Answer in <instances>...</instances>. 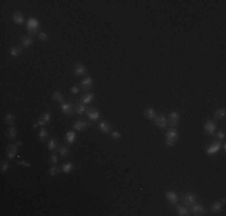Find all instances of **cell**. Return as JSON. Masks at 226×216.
Segmentation results:
<instances>
[{"label":"cell","mask_w":226,"mask_h":216,"mask_svg":"<svg viewBox=\"0 0 226 216\" xmlns=\"http://www.w3.org/2000/svg\"><path fill=\"white\" fill-rule=\"evenodd\" d=\"M39 28H40L39 21L35 17H30L28 22H27V30L29 31V34L30 35H36V32H39Z\"/></svg>","instance_id":"cell-1"},{"label":"cell","mask_w":226,"mask_h":216,"mask_svg":"<svg viewBox=\"0 0 226 216\" xmlns=\"http://www.w3.org/2000/svg\"><path fill=\"white\" fill-rule=\"evenodd\" d=\"M177 139H178V131L176 129H170L166 133V139H165L166 145L167 146H173L177 142Z\"/></svg>","instance_id":"cell-2"},{"label":"cell","mask_w":226,"mask_h":216,"mask_svg":"<svg viewBox=\"0 0 226 216\" xmlns=\"http://www.w3.org/2000/svg\"><path fill=\"white\" fill-rule=\"evenodd\" d=\"M190 210H191L193 215H205L206 214V208L197 202L190 205Z\"/></svg>","instance_id":"cell-3"},{"label":"cell","mask_w":226,"mask_h":216,"mask_svg":"<svg viewBox=\"0 0 226 216\" xmlns=\"http://www.w3.org/2000/svg\"><path fill=\"white\" fill-rule=\"evenodd\" d=\"M220 149H221V143H220V141H215V142H213L211 143L208 146H207V154L208 155H214V154H216L218 151H220Z\"/></svg>","instance_id":"cell-4"},{"label":"cell","mask_w":226,"mask_h":216,"mask_svg":"<svg viewBox=\"0 0 226 216\" xmlns=\"http://www.w3.org/2000/svg\"><path fill=\"white\" fill-rule=\"evenodd\" d=\"M49 121H51V113L46 112V113H43V114L39 118V121H37L36 124H34V127H37V126H46V125L49 124Z\"/></svg>","instance_id":"cell-5"},{"label":"cell","mask_w":226,"mask_h":216,"mask_svg":"<svg viewBox=\"0 0 226 216\" xmlns=\"http://www.w3.org/2000/svg\"><path fill=\"white\" fill-rule=\"evenodd\" d=\"M197 202V198L194 193H190V192H186L183 196V203L185 204V207H190L191 204L196 203Z\"/></svg>","instance_id":"cell-6"},{"label":"cell","mask_w":226,"mask_h":216,"mask_svg":"<svg viewBox=\"0 0 226 216\" xmlns=\"http://www.w3.org/2000/svg\"><path fill=\"white\" fill-rule=\"evenodd\" d=\"M170 125L172 127H177L179 125V120H181V114L178 112H171L170 113Z\"/></svg>","instance_id":"cell-7"},{"label":"cell","mask_w":226,"mask_h":216,"mask_svg":"<svg viewBox=\"0 0 226 216\" xmlns=\"http://www.w3.org/2000/svg\"><path fill=\"white\" fill-rule=\"evenodd\" d=\"M61 112L65 115H72L75 113V106L71 102H63V104H61Z\"/></svg>","instance_id":"cell-8"},{"label":"cell","mask_w":226,"mask_h":216,"mask_svg":"<svg viewBox=\"0 0 226 216\" xmlns=\"http://www.w3.org/2000/svg\"><path fill=\"white\" fill-rule=\"evenodd\" d=\"M154 120H155L156 126H159L160 129H165V127L167 126V124H169V120H167V118H166V116H165L164 114L156 115Z\"/></svg>","instance_id":"cell-9"},{"label":"cell","mask_w":226,"mask_h":216,"mask_svg":"<svg viewBox=\"0 0 226 216\" xmlns=\"http://www.w3.org/2000/svg\"><path fill=\"white\" fill-rule=\"evenodd\" d=\"M87 116L92 120V121H98L100 118V113L94 108V107H89L88 109H87Z\"/></svg>","instance_id":"cell-10"},{"label":"cell","mask_w":226,"mask_h":216,"mask_svg":"<svg viewBox=\"0 0 226 216\" xmlns=\"http://www.w3.org/2000/svg\"><path fill=\"white\" fill-rule=\"evenodd\" d=\"M165 196H166V199H167V202H169L171 205H177L178 204L179 198H178L177 193H174L173 191H167L165 193Z\"/></svg>","instance_id":"cell-11"},{"label":"cell","mask_w":226,"mask_h":216,"mask_svg":"<svg viewBox=\"0 0 226 216\" xmlns=\"http://www.w3.org/2000/svg\"><path fill=\"white\" fill-rule=\"evenodd\" d=\"M215 130H216V124H215L213 120H207L206 124H205V131H206L208 135L212 136V135H214Z\"/></svg>","instance_id":"cell-12"},{"label":"cell","mask_w":226,"mask_h":216,"mask_svg":"<svg viewBox=\"0 0 226 216\" xmlns=\"http://www.w3.org/2000/svg\"><path fill=\"white\" fill-rule=\"evenodd\" d=\"M17 150H18V145L16 143L9 144V145H7V149H6V151H7V157L14 158V156H16V154H17Z\"/></svg>","instance_id":"cell-13"},{"label":"cell","mask_w":226,"mask_h":216,"mask_svg":"<svg viewBox=\"0 0 226 216\" xmlns=\"http://www.w3.org/2000/svg\"><path fill=\"white\" fill-rule=\"evenodd\" d=\"M87 107H85L84 103H82L81 101H78V102H76L75 103V112L77 113L78 115H83L87 112Z\"/></svg>","instance_id":"cell-14"},{"label":"cell","mask_w":226,"mask_h":216,"mask_svg":"<svg viewBox=\"0 0 226 216\" xmlns=\"http://www.w3.org/2000/svg\"><path fill=\"white\" fill-rule=\"evenodd\" d=\"M88 126H89V123H87L84 120H81V119L77 120V121H75V124H73V129L76 130V131H83Z\"/></svg>","instance_id":"cell-15"},{"label":"cell","mask_w":226,"mask_h":216,"mask_svg":"<svg viewBox=\"0 0 226 216\" xmlns=\"http://www.w3.org/2000/svg\"><path fill=\"white\" fill-rule=\"evenodd\" d=\"M92 86H93V78L92 77H85L84 79L81 81V88L85 91H88Z\"/></svg>","instance_id":"cell-16"},{"label":"cell","mask_w":226,"mask_h":216,"mask_svg":"<svg viewBox=\"0 0 226 216\" xmlns=\"http://www.w3.org/2000/svg\"><path fill=\"white\" fill-rule=\"evenodd\" d=\"M99 127H100V131L103 132V133H111V132H112V126H111V124H110L108 121H106V120H103V121L100 123Z\"/></svg>","instance_id":"cell-17"},{"label":"cell","mask_w":226,"mask_h":216,"mask_svg":"<svg viewBox=\"0 0 226 216\" xmlns=\"http://www.w3.org/2000/svg\"><path fill=\"white\" fill-rule=\"evenodd\" d=\"M87 67H85L84 65H82V64H77L75 67H73V72H75V74L76 76H84L85 73H87Z\"/></svg>","instance_id":"cell-18"},{"label":"cell","mask_w":226,"mask_h":216,"mask_svg":"<svg viewBox=\"0 0 226 216\" xmlns=\"http://www.w3.org/2000/svg\"><path fill=\"white\" fill-rule=\"evenodd\" d=\"M22 51H23V47L22 46H14L10 49V54L14 58H17L22 54Z\"/></svg>","instance_id":"cell-19"},{"label":"cell","mask_w":226,"mask_h":216,"mask_svg":"<svg viewBox=\"0 0 226 216\" xmlns=\"http://www.w3.org/2000/svg\"><path fill=\"white\" fill-rule=\"evenodd\" d=\"M33 44V37L31 36H23L21 40V46L23 48H29Z\"/></svg>","instance_id":"cell-20"},{"label":"cell","mask_w":226,"mask_h":216,"mask_svg":"<svg viewBox=\"0 0 226 216\" xmlns=\"http://www.w3.org/2000/svg\"><path fill=\"white\" fill-rule=\"evenodd\" d=\"M93 99H94V94L93 93H85V94H83L82 95V97H81V102L82 103H84V104H87V103H90L92 101H93Z\"/></svg>","instance_id":"cell-21"},{"label":"cell","mask_w":226,"mask_h":216,"mask_svg":"<svg viewBox=\"0 0 226 216\" xmlns=\"http://www.w3.org/2000/svg\"><path fill=\"white\" fill-rule=\"evenodd\" d=\"M65 138H66V141H68V143L69 144H73L75 142H76V139H77L76 132H75V131H69V132L66 133Z\"/></svg>","instance_id":"cell-22"},{"label":"cell","mask_w":226,"mask_h":216,"mask_svg":"<svg viewBox=\"0 0 226 216\" xmlns=\"http://www.w3.org/2000/svg\"><path fill=\"white\" fill-rule=\"evenodd\" d=\"M177 215L179 216H188L190 215V210L188 209V207H183V205H178L177 207Z\"/></svg>","instance_id":"cell-23"},{"label":"cell","mask_w":226,"mask_h":216,"mask_svg":"<svg viewBox=\"0 0 226 216\" xmlns=\"http://www.w3.org/2000/svg\"><path fill=\"white\" fill-rule=\"evenodd\" d=\"M221 209H223V203L219 201L214 202L212 205H211L212 213H219V211H221Z\"/></svg>","instance_id":"cell-24"},{"label":"cell","mask_w":226,"mask_h":216,"mask_svg":"<svg viewBox=\"0 0 226 216\" xmlns=\"http://www.w3.org/2000/svg\"><path fill=\"white\" fill-rule=\"evenodd\" d=\"M144 115H146V118H147V119L154 120V119H155V116H156V113L153 108H147V109L144 111Z\"/></svg>","instance_id":"cell-25"},{"label":"cell","mask_w":226,"mask_h":216,"mask_svg":"<svg viewBox=\"0 0 226 216\" xmlns=\"http://www.w3.org/2000/svg\"><path fill=\"white\" fill-rule=\"evenodd\" d=\"M14 22H16L17 24H23V22H24L23 14L21 13V12H18V11H16L14 13Z\"/></svg>","instance_id":"cell-26"},{"label":"cell","mask_w":226,"mask_h":216,"mask_svg":"<svg viewBox=\"0 0 226 216\" xmlns=\"http://www.w3.org/2000/svg\"><path fill=\"white\" fill-rule=\"evenodd\" d=\"M73 167H75V166H73V163H72V162H66V163H64V165H63V167H61V171L68 174V173L72 172Z\"/></svg>","instance_id":"cell-27"},{"label":"cell","mask_w":226,"mask_h":216,"mask_svg":"<svg viewBox=\"0 0 226 216\" xmlns=\"http://www.w3.org/2000/svg\"><path fill=\"white\" fill-rule=\"evenodd\" d=\"M6 136H7L10 139H14V138L17 137V130L14 129V126H10V127L7 129V131H6Z\"/></svg>","instance_id":"cell-28"},{"label":"cell","mask_w":226,"mask_h":216,"mask_svg":"<svg viewBox=\"0 0 226 216\" xmlns=\"http://www.w3.org/2000/svg\"><path fill=\"white\" fill-rule=\"evenodd\" d=\"M58 150H59V155L61 156V157H68L69 156V149H68V146H65V145H63V146H59L58 148Z\"/></svg>","instance_id":"cell-29"},{"label":"cell","mask_w":226,"mask_h":216,"mask_svg":"<svg viewBox=\"0 0 226 216\" xmlns=\"http://www.w3.org/2000/svg\"><path fill=\"white\" fill-rule=\"evenodd\" d=\"M48 138V131L42 127V129L40 130V132H39V139L41 141V142H46V139Z\"/></svg>","instance_id":"cell-30"},{"label":"cell","mask_w":226,"mask_h":216,"mask_svg":"<svg viewBox=\"0 0 226 216\" xmlns=\"http://www.w3.org/2000/svg\"><path fill=\"white\" fill-rule=\"evenodd\" d=\"M52 99H53V101H56V102H64V95L60 91H54Z\"/></svg>","instance_id":"cell-31"},{"label":"cell","mask_w":226,"mask_h":216,"mask_svg":"<svg viewBox=\"0 0 226 216\" xmlns=\"http://www.w3.org/2000/svg\"><path fill=\"white\" fill-rule=\"evenodd\" d=\"M5 123L10 126H14V115L12 113H7L6 116H5Z\"/></svg>","instance_id":"cell-32"},{"label":"cell","mask_w":226,"mask_h":216,"mask_svg":"<svg viewBox=\"0 0 226 216\" xmlns=\"http://www.w3.org/2000/svg\"><path fill=\"white\" fill-rule=\"evenodd\" d=\"M47 146H48V149H49V150L54 151V150H56V149H58V141H56V139H54V138H52V139L48 142Z\"/></svg>","instance_id":"cell-33"},{"label":"cell","mask_w":226,"mask_h":216,"mask_svg":"<svg viewBox=\"0 0 226 216\" xmlns=\"http://www.w3.org/2000/svg\"><path fill=\"white\" fill-rule=\"evenodd\" d=\"M226 115V111L224 108H220V109H216L215 111V113H214V116L216 118V119H224Z\"/></svg>","instance_id":"cell-34"},{"label":"cell","mask_w":226,"mask_h":216,"mask_svg":"<svg viewBox=\"0 0 226 216\" xmlns=\"http://www.w3.org/2000/svg\"><path fill=\"white\" fill-rule=\"evenodd\" d=\"M48 172H49V175H51V176H56V175L59 174V168L56 167V165H52V166L49 167V171H48Z\"/></svg>","instance_id":"cell-35"},{"label":"cell","mask_w":226,"mask_h":216,"mask_svg":"<svg viewBox=\"0 0 226 216\" xmlns=\"http://www.w3.org/2000/svg\"><path fill=\"white\" fill-rule=\"evenodd\" d=\"M111 137H112V139H114V141H119L122 138V133L119 131H112L111 132Z\"/></svg>","instance_id":"cell-36"},{"label":"cell","mask_w":226,"mask_h":216,"mask_svg":"<svg viewBox=\"0 0 226 216\" xmlns=\"http://www.w3.org/2000/svg\"><path fill=\"white\" fill-rule=\"evenodd\" d=\"M9 168H10L9 162H7L6 160L1 161V172H7V171H9Z\"/></svg>","instance_id":"cell-37"},{"label":"cell","mask_w":226,"mask_h":216,"mask_svg":"<svg viewBox=\"0 0 226 216\" xmlns=\"http://www.w3.org/2000/svg\"><path fill=\"white\" fill-rule=\"evenodd\" d=\"M49 163L51 165H56L58 163V156H56V154H52L49 156Z\"/></svg>","instance_id":"cell-38"},{"label":"cell","mask_w":226,"mask_h":216,"mask_svg":"<svg viewBox=\"0 0 226 216\" xmlns=\"http://www.w3.org/2000/svg\"><path fill=\"white\" fill-rule=\"evenodd\" d=\"M39 39H40L41 41H47V40H48V35H47L46 32L41 31V32H39Z\"/></svg>","instance_id":"cell-39"},{"label":"cell","mask_w":226,"mask_h":216,"mask_svg":"<svg viewBox=\"0 0 226 216\" xmlns=\"http://www.w3.org/2000/svg\"><path fill=\"white\" fill-rule=\"evenodd\" d=\"M216 138H218V141L224 139V138H225V132H224V131H219V132L216 133Z\"/></svg>","instance_id":"cell-40"},{"label":"cell","mask_w":226,"mask_h":216,"mask_svg":"<svg viewBox=\"0 0 226 216\" xmlns=\"http://www.w3.org/2000/svg\"><path fill=\"white\" fill-rule=\"evenodd\" d=\"M70 91H71V94H72V95H76V94H78L80 89H78L77 86H72V88L70 89Z\"/></svg>","instance_id":"cell-41"},{"label":"cell","mask_w":226,"mask_h":216,"mask_svg":"<svg viewBox=\"0 0 226 216\" xmlns=\"http://www.w3.org/2000/svg\"><path fill=\"white\" fill-rule=\"evenodd\" d=\"M18 165H19V166H23V167H30V163L27 162V161H19Z\"/></svg>","instance_id":"cell-42"},{"label":"cell","mask_w":226,"mask_h":216,"mask_svg":"<svg viewBox=\"0 0 226 216\" xmlns=\"http://www.w3.org/2000/svg\"><path fill=\"white\" fill-rule=\"evenodd\" d=\"M225 202H226L225 197H223V198H221V203H223V204H225Z\"/></svg>","instance_id":"cell-43"},{"label":"cell","mask_w":226,"mask_h":216,"mask_svg":"<svg viewBox=\"0 0 226 216\" xmlns=\"http://www.w3.org/2000/svg\"><path fill=\"white\" fill-rule=\"evenodd\" d=\"M16 144L19 146V145H22V142H21V141H18V142H16Z\"/></svg>","instance_id":"cell-44"}]
</instances>
